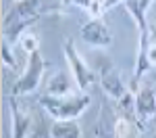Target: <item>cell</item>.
Returning <instances> with one entry per match:
<instances>
[{
    "mask_svg": "<svg viewBox=\"0 0 156 138\" xmlns=\"http://www.w3.org/2000/svg\"><path fill=\"white\" fill-rule=\"evenodd\" d=\"M148 59L152 63V67H156V42L152 40V44H150V50H148Z\"/></svg>",
    "mask_w": 156,
    "mask_h": 138,
    "instance_id": "17",
    "label": "cell"
},
{
    "mask_svg": "<svg viewBox=\"0 0 156 138\" xmlns=\"http://www.w3.org/2000/svg\"><path fill=\"white\" fill-rule=\"evenodd\" d=\"M90 67L94 69V73H96L98 82H100V86L104 90V94H106L112 103H119V100L129 92V86L125 84L121 71L115 67V63H112V59H110L108 54L96 52V54L92 57V61H90Z\"/></svg>",
    "mask_w": 156,
    "mask_h": 138,
    "instance_id": "2",
    "label": "cell"
},
{
    "mask_svg": "<svg viewBox=\"0 0 156 138\" xmlns=\"http://www.w3.org/2000/svg\"><path fill=\"white\" fill-rule=\"evenodd\" d=\"M2 63L9 67V69H15L17 67V61H15V54H12V50H11V44L4 40L2 42Z\"/></svg>",
    "mask_w": 156,
    "mask_h": 138,
    "instance_id": "15",
    "label": "cell"
},
{
    "mask_svg": "<svg viewBox=\"0 0 156 138\" xmlns=\"http://www.w3.org/2000/svg\"><path fill=\"white\" fill-rule=\"evenodd\" d=\"M154 25H156V23H154Z\"/></svg>",
    "mask_w": 156,
    "mask_h": 138,
    "instance_id": "20",
    "label": "cell"
},
{
    "mask_svg": "<svg viewBox=\"0 0 156 138\" xmlns=\"http://www.w3.org/2000/svg\"><path fill=\"white\" fill-rule=\"evenodd\" d=\"M60 4H75V6L85 9V11L90 13V11H92V6H94V0H60Z\"/></svg>",
    "mask_w": 156,
    "mask_h": 138,
    "instance_id": "16",
    "label": "cell"
},
{
    "mask_svg": "<svg viewBox=\"0 0 156 138\" xmlns=\"http://www.w3.org/2000/svg\"><path fill=\"white\" fill-rule=\"evenodd\" d=\"M52 138H81V125L77 119H54Z\"/></svg>",
    "mask_w": 156,
    "mask_h": 138,
    "instance_id": "12",
    "label": "cell"
},
{
    "mask_svg": "<svg viewBox=\"0 0 156 138\" xmlns=\"http://www.w3.org/2000/svg\"><path fill=\"white\" fill-rule=\"evenodd\" d=\"M119 2H123V4H125L127 0H106V2H104V6H102V13H106L108 9H112V6H117Z\"/></svg>",
    "mask_w": 156,
    "mask_h": 138,
    "instance_id": "18",
    "label": "cell"
},
{
    "mask_svg": "<svg viewBox=\"0 0 156 138\" xmlns=\"http://www.w3.org/2000/svg\"><path fill=\"white\" fill-rule=\"evenodd\" d=\"M19 44H21V48L27 52V57L29 54H34V52H37L40 50V38L36 36V34H27L25 32L23 36L19 38Z\"/></svg>",
    "mask_w": 156,
    "mask_h": 138,
    "instance_id": "14",
    "label": "cell"
},
{
    "mask_svg": "<svg viewBox=\"0 0 156 138\" xmlns=\"http://www.w3.org/2000/svg\"><path fill=\"white\" fill-rule=\"evenodd\" d=\"M50 65L48 61L42 57V52L37 50L34 54H29L27 57V67H25L23 75L15 82V86L11 90V96H25V94H31V92H36L37 86H40V82H42V77H44V71L48 69Z\"/></svg>",
    "mask_w": 156,
    "mask_h": 138,
    "instance_id": "4",
    "label": "cell"
},
{
    "mask_svg": "<svg viewBox=\"0 0 156 138\" xmlns=\"http://www.w3.org/2000/svg\"><path fill=\"white\" fill-rule=\"evenodd\" d=\"M117 105L110 99H104L100 105V113H98L96 119V128H94V134L96 138H117L115 134V119H117Z\"/></svg>",
    "mask_w": 156,
    "mask_h": 138,
    "instance_id": "9",
    "label": "cell"
},
{
    "mask_svg": "<svg viewBox=\"0 0 156 138\" xmlns=\"http://www.w3.org/2000/svg\"><path fill=\"white\" fill-rule=\"evenodd\" d=\"M52 6H44V0H21V2H15L9 11L4 13V19H2V29L15 23H34L40 17L50 15Z\"/></svg>",
    "mask_w": 156,
    "mask_h": 138,
    "instance_id": "5",
    "label": "cell"
},
{
    "mask_svg": "<svg viewBox=\"0 0 156 138\" xmlns=\"http://www.w3.org/2000/svg\"><path fill=\"white\" fill-rule=\"evenodd\" d=\"M62 52H65V59H67V65H69V71H71V77H73V82H75V86L79 88L81 92H87L90 86L98 80L94 69L77 52L75 42H73L71 38H65L62 40Z\"/></svg>",
    "mask_w": 156,
    "mask_h": 138,
    "instance_id": "3",
    "label": "cell"
},
{
    "mask_svg": "<svg viewBox=\"0 0 156 138\" xmlns=\"http://www.w3.org/2000/svg\"><path fill=\"white\" fill-rule=\"evenodd\" d=\"M79 34L85 42L94 48H108L112 44V34L108 29V25L100 19V17H92L90 21H85L81 27H79Z\"/></svg>",
    "mask_w": 156,
    "mask_h": 138,
    "instance_id": "7",
    "label": "cell"
},
{
    "mask_svg": "<svg viewBox=\"0 0 156 138\" xmlns=\"http://www.w3.org/2000/svg\"><path fill=\"white\" fill-rule=\"evenodd\" d=\"M37 105L48 113L52 119H77L92 105V96L87 92H77V94H71V96L40 94Z\"/></svg>",
    "mask_w": 156,
    "mask_h": 138,
    "instance_id": "1",
    "label": "cell"
},
{
    "mask_svg": "<svg viewBox=\"0 0 156 138\" xmlns=\"http://www.w3.org/2000/svg\"><path fill=\"white\" fill-rule=\"evenodd\" d=\"M71 80L73 77H69L67 71H56L54 75H50L48 86H46V94H50V96H71V94L81 92L77 86H73Z\"/></svg>",
    "mask_w": 156,
    "mask_h": 138,
    "instance_id": "10",
    "label": "cell"
},
{
    "mask_svg": "<svg viewBox=\"0 0 156 138\" xmlns=\"http://www.w3.org/2000/svg\"><path fill=\"white\" fill-rule=\"evenodd\" d=\"M15 2H21V0H15Z\"/></svg>",
    "mask_w": 156,
    "mask_h": 138,
    "instance_id": "19",
    "label": "cell"
},
{
    "mask_svg": "<svg viewBox=\"0 0 156 138\" xmlns=\"http://www.w3.org/2000/svg\"><path fill=\"white\" fill-rule=\"evenodd\" d=\"M152 2H154V0H127V2H125V9H127V13L133 17V21L137 25L140 34L150 29V25H148V9H150Z\"/></svg>",
    "mask_w": 156,
    "mask_h": 138,
    "instance_id": "11",
    "label": "cell"
},
{
    "mask_svg": "<svg viewBox=\"0 0 156 138\" xmlns=\"http://www.w3.org/2000/svg\"><path fill=\"white\" fill-rule=\"evenodd\" d=\"M135 115L144 130L150 121L156 119V75L140 84V90L135 92Z\"/></svg>",
    "mask_w": 156,
    "mask_h": 138,
    "instance_id": "6",
    "label": "cell"
},
{
    "mask_svg": "<svg viewBox=\"0 0 156 138\" xmlns=\"http://www.w3.org/2000/svg\"><path fill=\"white\" fill-rule=\"evenodd\" d=\"M9 109H11V138H27L29 132L34 130L36 115L21 109L17 99L11 94H9Z\"/></svg>",
    "mask_w": 156,
    "mask_h": 138,
    "instance_id": "8",
    "label": "cell"
},
{
    "mask_svg": "<svg viewBox=\"0 0 156 138\" xmlns=\"http://www.w3.org/2000/svg\"><path fill=\"white\" fill-rule=\"evenodd\" d=\"M27 138H52V121L48 119V113L44 111V109L36 113L34 130L29 132Z\"/></svg>",
    "mask_w": 156,
    "mask_h": 138,
    "instance_id": "13",
    "label": "cell"
}]
</instances>
